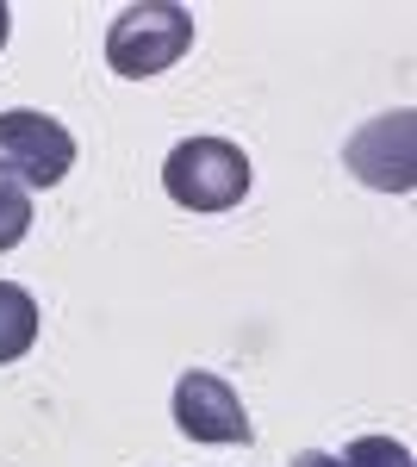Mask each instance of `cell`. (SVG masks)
Instances as JSON below:
<instances>
[{"label": "cell", "instance_id": "6da1fadb", "mask_svg": "<svg viewBox=\"0 0 417 467\" xmlns=\"http://www.w3.org/2000/svg\"><path fill=\"white\" fill-rule=\"evenodd\" d=\"M193 44V13L174 6V0H143V6H125L106 32V63L125 81H143V75H162L187 57Z\"/></svg>", "mask_w": 417, "mask_h": 467}, {"label": "cell", "instance_id": "7a4b0ae2", "mask_svg": "<svg viewBox=\"0 0 417 467\" xmlns=\"http://www.w3.org/2000/svg\"><path fill=\"white\" fill-rule=\"evenodd\" d=\"M162 187L187 213H231L249 193V156L224 138H187L162 162Z\"/></svg>", "mask_w": 417, "mask_h": 467}, {"label": "cell", "instance_id": "3957f363", "mask_svg": "<svg viewBox=\"0 0 417 467\" xmlns=\"http://www.w3.org/2000/svg\"><path fill=\"white\" fill-rule=\"evenodd\" d=\"M75 169V138L50 112L13 107L0 112V181L13 187H57Z\"/></svg>", "mask_w": 417, "mask_h": 467}, {"label": "cell", "instance_id": "277c9868", "mask_svg": "<svg viewBox=\"0 0 417 467\" xmlns=\"http://www.w3.org/2000/svg\"><path fill=\"white\" fill-rule=\"evenodd\" d=\"M174 424H181V436H193V442H249L255 436L237 387L206 374V368H193V374L174 380Z\"/></svg>", "mask_w": 417, "mask_h": 467}, {"label": "cell", "instance_id": "5b68a950", "mask_svg": "<svg viewBox=\"0 0 417 467\" xmlns=\"http://www.w3.org/2000/svg\"><path fill=\"white\" fill-rule=\"evenodd\" d=\"M349 169L368 181V187H386V193H412V112H386L368 131L349 138Z\"/></svg>", "mask_w": 417, "mask_h": 467}, {"label": "cell", "instance_id": "8992f818", "mask_svg": "<svg viewBox=\"0 0 417 467\" xmlns=\"http://www.w3.org/2000/svg\"><path fill=\"white\" fill-rule=\"evenodd\" d=\"M293 467H412V449L392 442V436H355L343 455L306 449V455H293Z\"/></svg>", "mask_w": 417, "mask_h": 467}, {"label": "cell", "instance_id": "52a82bcc", "mask_svg": "<svg viewBox=\"0 0 417 467\" xmlns=\"http://www.w3.org/2000/svg\"><path fill=\"white\" fill-rule=\"evenodd\" d=\"M37 343V299L13 281H0V361H19Z\"/></svg>", "mask_w": 417, "mask_h": 467}, {"label": "cell", "instance_id": "ba28073f", "mask_svg": "<svg viewBox=\"0 0 417 467\" xmlns=\"http://www.w3.org/2000/svg\"><path fill=\"white\" fill-rule=\"evenodd\" d=\"M26 231H32V193L13 187V181H0V255L13 250V244H26Z\"/></svg>", "mask_w": 417, "mask_h": 467}, {"label": "cell", "instance_id": "9c48e42d", "mask_svg": "<svg viewBox=\"0 0 417 467\" xmlns=\"http://www.w3.org/2000/svg\"><path fill=\"white\" fill-rule=\"evenodd\" d=\"M6 26H13V13H6V6H0V44H6Z\"/></svg>", "mask_w": 417, "mask_h": 467}]
</instances>
